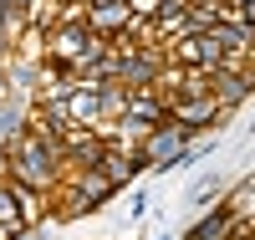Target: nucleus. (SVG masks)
<instances>
[{
	"mask_svg": "<svg viewBox=\"0 0 255 240\" xmlns=\"http://www.w3.org/2000/svg\"><path fill=\"white\" fill-rule=\"evenodd\" d=\"M0 174L15 184V189H36V194H56L61 174H67V154H61V143L51 138H36V133H20L0 148Z\"/></svg>",
	"mask_w": 255,
	"mask_h": 240,
	"instance_id": "1",
	"label": "nucleus"
},
{
	"mask_svg": "<svg viewBox=\"0 0 255 240\" xmlns=\"http://www.w3.org/2000/svg\"><path fill=\"white\" fill-rule=\"evenodd\" d=\"M189 138H199V133H189V128H184V123H174V118H163L153 133L138 143L143 169H148V174H174V164H179V154L189 148Z\"/></svg>",
	"mask_w": 255,
	"mask_h": 240,
	"instance_id": "2",
	"label": "nucleus"
},
{
	"mask_svg": "<svg viewBox=\"0 0 255 240\" xmlns=\"http://www.w3.org/2000/svg\"><path fill=\"white\" fill-rule=\"evenodd\" d=\"M87 46H92L87 20H56L51 31H41V61H46V67H67L72 72Z\"/></svg>",
	"mask_w": 255,
	"mask_h": 240,
	"instance_id": "3",
	"label": "nucleus"
},
{
	"mask_svg": "<svg viewBox=\"0 0 255 240\" xmlns=\"http://www.w3.org/2000/svg\"><path fill=\"white\" fill-rule=\"evenodd\" d=\"M168 118L184 123L189 133H215L220 123H230V113H225L209 92H204V97H179V102H168Z\"/></svg>",
	"mask_w": 255,
	"mask_h": 240,
	"instance_id": "4",
	"label": "nucleus"
},
{
	"mask_svg": "<svg viewBox=\"0 0 255 240\" xmlns=\"http://www.w3.org/2000/svg\"><path fill=\"white\" fill-rule=\"evenodd\" d=\"M97 174L123 194L133 179H143L148 169H143V159H138V148H128V143H108V148H102V159H97Z\"/></svg>",
	"mask_w": 255,
	"mask_h": 240,
	"instance_id": "5",
	"label": "nucleus"
},
{
	"mask_svg": "<svg viewBox=\"0 0 255 240\" xmlns=\"http://www.w3.org/2000/svg\"><path fill=\"white\" fill-rule=\"evenodd\" d=\"M209 97H215L225 113H240V107L255 97V92H250L245 67H215V72H209Z\"/></svg>",
	"mask_w": 255,
	"mask_h": 240,
	"instance_id": "6",
	"label": "nucleus"
},
{
	"mask_svg": "<svg viewBox=\"0 0 255 240\" xmlns=\"http://www.w3.org/2000/svg\"><path fill=\"white\" fill-rule=\"evenodd\" d=\"M133 5H128V0H87V31L92 36H123L128 26H133Z\"/></svg>",
	"mask_w": 255,
	"mask_h": 240,
	"instance_id": "7",
	"label": "nucleus"
},
{
	"mask_svg": "<svg viewBox=\"0 0 255 240\" xmlns=\"http://www.w3.org/2000/svg\"><path fill=\"white\" fill-rule=\"evenodd\" d=\"M61 113H67L72 128H97V133H102V97H97V87L77 82L72 92L61 97Z\"/></svg>",
	"mask_w": 255,
	"mask_h": 240,
	"instance_id": "8",
	"label": "nucleus"
},
{
	"mask_svg": "<svg viewBox=\"0 0 255 240\" xmlns=\"http://www.w3.org/2000/svg\"><path fill=\"white\" fill-rule=\"evenodd\" d=\"M230 225H235V205L220 200V205L199 210V220L184 230V240H225V235H230Z\"/></svg>",
	"mask_w": 255,
	"mask_h": 240,
	"instance_id": "9",
	"label": "nucleus"
},
{
	"mask_svg": "<svg viewBox=\"0 0 255 240\" xmlns=\"http://www.w3.org/2000/svg\"><path fill=\"white\" fill-rule=\"evenodd\" d=\"M61 184H72V189H77V194H82V200H87L92 210H102V205H108L113 194H118V189L102 179L97 169H67V174H61Z\"/></svg>",
	"mask_w": 255,
	"mask_h": 240,
	"instance_id": "10",
	"label": "nucleus"
},
{
	"mask_svg": "<svg viewBox=\"0 0 255 240\" xmlns=\"http://www.w3.org/2000/svg\"><path fill=\"white\" fill-rule=\"evenodd\" d=\"M230 184H225V174H199L194 179V189H189V205L194 210H209V205H220V194H225Z\"/></svg>",
	"mask_w": 255,
	"mask_h": 240,
	"instance_id": "11",
	"label": "nucleus"
},
{
	"mask_svg": "<svg viewBox=\"0 0 255 240\" xmlns=\"http://www.w3.org/2000/svg\"><path fill=\"white\" fill-rule=\"evenodd\" d=\"M0 225H20V194H15V184L5 179V174H0Z\"/></svg>",
	"mask_w": 255,
	"mask_h": 240,
	"instance_id": "12",
	"label": "nucleus"
},
{
	"mask_svg": "<svg viewBox=\"0 0 255 240\" xmlns=\"http://www.w3.org/2000/svg\"><path fill=\"white\" fill-rule=\"evenodd\" d=\"M0 10H5V15H20V20L31 26V10H36V0H0Z\"/></svg>",
	"mask_w": 255,
	"mask_h": 240,
	"instance_id": "13",
	"label": "nucleus"
},
{
	"mask_svg": "<svg viewBox=\"0 0 255 240\" xmlns=\"http://www.w3.org/2000/svg\"><path fill=\"white\" fill-rule=\"evenodd\" d=\"M5 102H15V97H10V72H5V61H0V107Z\"/></svg>",
	"mask_w": 255,
	"mask_h": 240,
	"instance_id": "14",
	"label": "nucleus"
},
{
	"mask_svg": "<svg viewBox=\"0 0 255 240\" xmlns=\"http://www.w3.org/2000/svg\"><path fill=\"white\" fill-rule=\"evenodd\" d=\"M128 215H133V220H143V215H148V194H133V205H128Z\"/></svg>",
	"mask_w": 255,
	"mask_h": 240,
	"instance_id": "15",
	"label": "nucleus"
}]
</instances>
